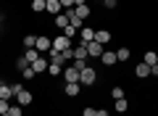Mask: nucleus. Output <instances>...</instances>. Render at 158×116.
Segmentation results:
<instances>
[{"label": "nucleus", "mask_w": 158, "mask_h": 116, "mask_svg": "<svg viewBox=\"0 0 158 116\" xmlns=\"http://www.w3.org/2000/svg\"><path fill=\"white\" fill-rule=\"evenodd\" d=\"M127 108H129V103H127V98H121V100H113V111H118V114H124Z\"/></svg>", "instance_id": "5701e85b"}, {"label": "nucleus", "mask_w": 158, "mask_h": 116, "mask_svg": "<svg viewBox=\"0 0 158 116\" xmlns=\"http://www.w3.org/2000/svg\"><path fill=\"white\" fill-rule=\"evenodd\" d=\"M16 103H19V105H24V108H27V105H32V103H34V95L29 92L27 87H24L21 92H16Z\"/></svg>", "instance_id": "423d86ee"}, {"label": "nucleus", "mask_w": 158, "mask_h": 116, "mask_svg": "<svg viewBox=\"0 0 158 116\" xmlns=\"http://www.w3.org/2000/svg\"><path fill=\"white\" fill-rule=\"evenodd\" d=\"M8 108H11V100H3V98H0V114H8Z\"/></svg>", "instance_id": "7c9ffc66"}, {"label": "nucleus", "mask_w": 158, "mask_h": 116, "mask_svg": "<svg viewBox=\"0 0 158 116\" xmlns=\"http://www.w3.org/2000/svg\"><path fill=\"white\" fill-rule=\"evenodd\" d=\"M45 6H48V0H32V3H29V8H32L34 13H45Z\"/></svg>", "instance_id": "6ab92c4d"}, {"label": "nucleus", "mask_w": 158, "mask_h": 116, "mask_svg": "<svg viewBox=\"0 0 158 116\" xmlns=\"http://www.w3.org/2000/svg\"><path fill=\"white\" fill-rule=\"evenodd\" d=\"M82 116H98V108H92V105H87V108H82Z\"/></svg>", "instance_id": "c756f323"}, {"label": "nucleus", "mask_w": 158, "mask_h": 116, "mask_svg": "<svg viewBox=\"0 0 158 116\" xmlns=\"http://www.w3.org/2000/svg\"><path fill=\"white\" fill-rule=\"evenodd\" d=\"M48 66H50V58H45V55H40L37 61L32 63V69H34V74H37V77H40V74H45Z\"/></svg>", "instance_id": "0eeeda50"}, {"label": "nucleus", "mask_w": 158, "mask_h": 116, "mask_svg": "<svg viewBox=\"0 0 158 116\" xmlns=\"http://www.w3.org/2000/svg\"><path fill=\"white\" fill-rule=\"evenodd\" d=\"M0 84H3V82H0Z\"/></svg>", "instance_id": "58836bf2"}, {"label": "nucleus", "mask_w": 158, "mask_h": 116, "mask_svg": "<svg viewBox=\"0 0 158 116\" xmlns=\"http://www.w3.org/2000/svg\"><path fill=\"white\" fill-rule=\"evenodd\" d=\"M92 40H95V29H92V27H82V29H79V42H82V45L92 42Z\"/></svg>", "instance_id": "9d476101"}, {"label": "nucleus", "mask_w": 158, "mask_h": 116, "mask_svg": "<svg viewBox=\"0 0 158 116\" xmlns=\"http://www.w3.org/2000/svg\"><path fill=\"white\" fill-rule=\"evenodd\" d=\"M142 63H148V66H156V63H158V53H156V50H145V55H142Z\"/></svg>", "instance_id": "f3484780"}, {"label": "nucleus", "mask_w": 158, "mask_h": 116, "mask_svg": "<svg viewBox=\"0 0 158 116\" xmlns=\"http://www.w3.org/2000/svg\"><path fill=\"white\" fill-rule=\"evenodd\" d=\"M53 24H56V29L61 32L63 27H69V13H66V11H61L58 16H53Z\"/></svg>", "instance_id": "2eb2a0df"}, {"label": "nucleus", "mask_w": 158, "mask_h": 116, "mask_svg": "<svg viewBox=\"0 0 158 116\" xmlns=\"http://www.w3.org/2000/svg\"><path fill=\"white\" fill-rule=\"evenodd\" d=\"M21 55H24V58H27L29 63H34V61H37V58H40V55H42V53H40L37 48H27V50H24Z\"/></svg>", "instance_id": "a211bd4d"}, {"label": "nucleus", "mask_w": 158, "mask_h": 116, "mask_svg": "<svg viewBox=\"0 0 158 116\" xmlns=\"http://www.w3.org/2000/svg\"><path fill=\"white\" fill-rule=\"evenodd\" d=\"M8 114H11V116H24V105H19V103H11Z\"/></svg>", "instance_id": "bb28decb"}, {"label": "nucleus", "mask_w": 158, "mask_h": 116, "mask_svg": "<svg viewBox=\"0 0 158 116\" xmlns=\"http://www.w3.org/2000/svg\"><path fill=\"white\" fill-rule=\"evenodd\" d=\"M21 77H24V79H34L37 74H34V69L29 66V69H24V71H21Z\"/></svg>", "instance_id": "c85d7f7f"}, {"label": "nucleus", "mask_w": 158, "mask_h": 116, "mask_svg": "<svg viewBox=\"0 0 158 116\" xmlns=\"http://www.w3.org/2000/svg\"><path fill=\"white\" fill-rule=\"evenodd\" d=\"M74 16H79V21L85 24L87 19L92 16V6H90V3H85V6H74Z\"/></svg>", "instance_id": "7ed1b4c3"}, {"label": "nucleus", "mask_w": 158, "mask_h": 116, "mask_svg": "<svg viewBox=\"0 0 158 116\" xmlns=\"http://www.w3.org/2000/svg\"><path fill=\"white\" fill-rule=\"evenodd\" d=\"M0 32H3V19H0Z\"/></svg>", "instance_id": "e433bc0d"}, {"label": "nucleus", "mask_w": 158, "mask_h": 116, "mask_svg": "<svg viewBox=\"0 0 158 116\" xmlns=\"http://www.w3.org/2000/svg\"><path fill=\"white\" fill-rule=\"evenodd\" d=\"M63 82H79V69L77 66H63Z\"/></svg>", "instance_id": "6e6552de"}, {"label": "nucleus", "mask_w": 158, "mask_h": 116, "mask_svg": "<svg viewBox=\"0 0 158 116\" xmlns=\"http://www.w3.org/2000/svg\"><path fill=\"white\" fill-rule=\"evenodd\" d=\"M95 82H98V71L92 66H85L79 71V84H82V87H92Z\"/></svg>", "instance_id": "f257e3e1"}, {"label": "nucleus", "mask_w": 158, "mask_h": 116, "mask_svg": "<svg viewBox=\"0 0 158 116\" xmlns=\"http://www.w3.org/2000/svg\"><path fill=\"white\" fill-rule=\"evenodd\" d=\"M61 32H63V34H66V37H69V40H74V37H77V32H79V29H77V27H74V24H69V27H63V29H61Z\"/></svg>", "instance_id": "b1692460"}, {"label": "nucleus", "mask_w": 158, "mask_h": 116, "mask_svg": "<svg viewBox=\"0 0 158 116\" xmlns=\"http://www.w3.org/2000/svg\"><path fill=\"white\" fill-rule=\"evenodd\" d=\"M79 92H82V84L79 82H66L63 84V95L66 98H79Z\"/></svg>", "instance_id": "39448f33"}, {"label": "nucleus", "mask_w": 158, "mask_h": 116, "mask_svg": "<svg viewBox=\"0 0 158 116\" xmlns=\"http://www.w3.org/2000/svg\"><path fill=\"white\" fill-rule=\"evenodd\" d=\"M11 90H13V95H16V92H21V90H24V84L21 82H11Z\"/></svg>", "instance_id": "473e14b6"}, {"label": "nucleus", "mask_w": 158, "mask_h": 116, "mask_svg": "<svg viewBox=\"0 0 158 116\" xmlns=\"http://www.w3.org/2000/svg\"><path fill=\"white\" fill-rule=\"evenodd\" d=\"M74 3H77V6H85V3H87V0H74Z\"/></svg>", "instance_id": "c9c22d12"}, {"label": "nucleus", "mask_w": 158, "mask_h": 116, "mask_svg": "<svg viewBox=\"0 0 158 116\" xmlns=\"http://www.w3.org/2000/svg\"><path fill=\"white\" fill-rule=\"evenodd\" d=\"M69 48H74V45H71V40H69L63 32L58 34V37H53V48H50V50H58V53H63V50H69Z\"/></svg>", "instance_id": "f03ea898"}, {"label": "nucleus", "mask_w": 158, "mask_h": 116, "mask_svg": "<svg viewBox=\"0 0 158 116\" xmlns=\"http://www.w3.org/2000/svg\"><path fill=\"white\" fill-rule=\"evenodd\" d=\"M21 45H24V50H27V48H34V45H37V34H24Z\"/></svg>", "instance_id": "4be33fe9"}, {"label": "nucleus", "mask_w": 158, "mask_h": 116, "mask_svg": "<svg viewBox=\"0 0 158 116\" xmlns=\"http://www.w3.org/2000/svg\"><path fill=\"white\" fill-rule=\"evenodd\" d=\"M48 74H50V77H61V74H63V66H58V63H50V66H48Z\"/></svg>", "instance_id": "393cba45"}, {"label": "nucleus", "mask_w": 158, "mask_h": 116, "mask_svg": "<svg viewBox=\"0 0 158 116\" xmlns=\"http://www.w3.org/2000/svg\"><path fill=\"white\" fill-rule=\"evenodd\" d=\"M74 6H77L74 0H61V8H63V11H69V8H74Z\"/></svg>", "instance_id": "2f4dec72"}, {"label": "nucleus", "mask_w": 158, "mask_h": 116, "mask_svg": "<svg viewBox=\"0 0 158 116\" xmlns=\"http://www.w3.org/2000/svg\"><path fill=\"white\" fill-rule=\"evenodd\" d=\"M34 48L40 50V53H50V48H53V37H45V34H37V45Z\"/></svg>", "instance_id": "20e7f679"}, {"label": "nucleus", "mask_w": 158, "mask_h": 116, "mask_svg": "<svg viewBox=\"0 0 158 116\" xmlns=\"http://www.w3.org/2000/svg\"><path fill=\"white\" fill-rule=\"evenodd\" d=\"M129 55H132V50L127 48V45H121V48L116 50V58H118V63H127V61H129Z\"/></svg>", "instance_id": "dca6fc26"}, {"label": "nucleus", "mask_w": 158, "mask_h": 116, "mask_svg": "<svg viewBox=\"0 0 158 116\" xmlns=\"http://www.w3.org/2000/svg\"><path fill=\"white\" fill-rule=\"evenodd\" d=\"M111 40H113V34L108 32V29H95V42H100L103 48H106V45L111 42Z\"/></svg>", "instance_id": "9b49d317"}, {"label": "nucleus", "mask_w": 158, "mask_h": 116, "mask_svg": "<svg viewBox=\"0 0 158 116\" xmlns=\"http://www.w3.org/2000/svg\"><path fill=\"white\" fill-rule=\"evenodd\" d=\"M150 77H156V79H158V63H156V66H150Z\"/></svg>", "instance_id": "72a5a7b5"}, {"label": "nucleus", "mask_w": 158, "mask_h": 116, "mask_svg": "<svg viewBox=\"0 0 158 116\" xmlns=\"http://www.w3.org/2000/svg\"><path fill=\"white\" fill-rule=\"evenodd\" d=\"M100 63H103V66H116V63H118V58H116V50H103V55H100Z\"/></svg>", "instance_id": "1a4fd4ad"}, {"label": "nucleus", "mask_w": 158, "mask_h": 116, "mask_svg": "<svg viewBox=\"0 0 158 116\" xmlns=\"http://www.w3.org/2000/svg\"><path fill=\"white\" fill-rule=\"evenodd\" d=\"M0 98H3V100H13V98H16L13 90H11V84H6V82L0 84Z\"/></svg>", "instance_id": "aec40b11"}, {"label": "nucleus", "mask_w": 158, "mask_h": 116, "mask_svg": "<svg viewBox=\"0 0 158 116\" xmlns=\"http://www.w3.org/2000/svg\"><path fill=\"white\" fill-rule=\"evenodd\" d=\"M98 116H108V108H98Z\"/></svg>", "instance_id": "f704fd0d"}, {"label": "nucleus", "mask_w": 158, "mask_h": 116, "mask_svg": "<svg viewBox=\"0 0 158 116\" xmlns=\"http://www.w3.org/2000/svg\"><path fill=\"white\" fill-rule=\"evenodd\" d=\"M135 77L137 79H150V66H148V63H137L135 66Z\"/></svg>", "instance_id": "4468645a"}, {"label": "nucleus", "mask_w": 158, "mask_h": 116, "mask_svg": "<svg viewBox=\"0 0 158 116\" xmlns=\"http://www.w3.org/2000/svg\"><path fill=\"white\" fill-rule=\"evenodd\" d=\"M103 8L106 11H113V8H118V0H103Z\"/></svg>", "instance_id": "cd10ccee"}, {"label": "nucleus", "mask_w": 158, "mask_h": 116, "mask_svg": "<svg viewBox=\"0 0 158 116\" xmlns=\"http://www.w3.org/2000/svg\"><path fill=\"white\" fill-rule=\"evenodd\" d=\"M103 50H106V48H103L100 42H95V40H92V42H87V53H90V58H100Z\"/></svg>", "instance_id": "f8f14e48"}, {"label": "nucleus", "mask_w": 158, "mask_h": 116, "mask_svg": "<svg viewBox=\"0 0 158 116\" xmlns=\"http://www.w3.org/2000/svg\"><path fill=\"white\" fill-rule=\"evenodd\" d=\"M0 116H11V114H0Z\"/></svg>", "instance_id": "4c0bfd02"}, {"label": "nucleus", "mask_w": 158, "mask_h": 116, "mask_svg": "<svg viewBox=\"0 0 158 116\" xmlns=\"http://www.w3.org/2000/svg\"><path fill=\"white\" fill-rule=\"evenodd\" d=\"M63 8H61V0H48V6H45V13L48 16H58Z\"/></svg>", "instance_id": "ddd939ff"}, {"label": "nucleus", "mask_w": 158, "mask_h": 116, "mask_svg": "<svg viewBox=\"0 0 158 116\" xmlns=\"http://www.w3.org/2000/svg\"><path fill=\"white\" fill-rule=\"evenodd\" d=\"M111 98H113V100H121V98H127L124 87H111Z\"/></svg>", "instance_id": "a878e982"}, {"label": "nucleus", "mask_w": 158, "mask_h": 116, "mask_svg": "<svg viewBox=\"0 0 158 116\" xmlns=\"http://www.w3.org/2000/svg\"><path fill=\"white\" fill-rule=\"evenodd\" d=\"M13 66H16V71L21 74L24 69H29V66H32V63H29L27 58H24V55H16V61H13Z\"/></svg>", "instance_id": "412c9836"}]
</instances>
